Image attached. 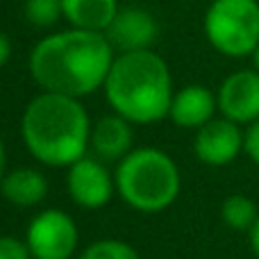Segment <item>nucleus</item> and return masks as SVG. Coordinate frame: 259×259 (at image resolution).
<instances>
[{
  "instance_id": "17",
  "label": "nucleus",
  "mask_w": 259,
  "mask_h": 259,
  "mask_svg": "<svg viewBox=\"0 0 259 259\" xmlns=\"http://www.w3.org/2000/svg\"><path fill=\"white\" fill-rule=\"evenodd\" d=\"M23 14L30 25L53 27L59 18H64V3L62 0H25Z\"/></svg>"
},
{
  "instance_id": "12",
  "label": "nucleus",
  "mask_w": 259,
  "mask_h": 259,
  "mask_svg": "<svg viewBox=\"0 0 259 259\" xmlns=\"http://www.w3.org/2000/svg\"><path fill=\"white\" fill-rule=\"evenodd\" d=\"M132 123L125 121L118 114H107L100 116L98 121L91 125V139H89V150L94 157L103 161H121L127 152H132Z\"/></svg>"
},
{
  "instance_id": "1",
  "label": "nucleus",
  "mask_w": 259,
  "mask_h": 259,
  "mask_svg": "<svg viewBox=\"0 0 259 259\" xmlns=\"http://www.w3.org/2000/svg\"><path fill=\"white\" fill-rule=\"evenodd\" d=\"M116 50L105 32L68 27L48 34L30 53V75L44 91L84 98L105 87Z\"/></svg>"
},
{
  "instance_id": "20",
  "label": "nucleus",
  "mask_w": 259,
  "mask_h": 259,
  "mask_svg": "<svg viewBox=\"0 0 259 259\" xmlns=\"http://www.w3.org/2000/svg\"><path fill=\"white\" fill-rule=\"evenodd\" d=\"M9 57H12V41L5 32H0V68L9 62Z\"/></svg>"
},
{
  "instance_id": "11",
  "label": "nucleus",
  "mask_w": 259,
  "mask_h": 259,
  "mask_svg": "<svg viewBox=\"0 0 259 259\" xmlns=\"http://www.w3.org/2000/svg\"><path fill=\"white\" fill-rule=\"evenodd\" d=\"M219 100L216 94L205 84H187L180 91H175L173 103L168 109V118L178 127L198 130L211 118H216Z\"/></svg>"
},
{
  "instance_id": "13",
  "label": "nucleus",
  "mask_w": 259,
  "mask_h": 259,
  "mask_svg": "<svg viewBox=\"0 0 259 259\" xmlns=\"http://www.w3.org/2000/svg\"><path fill=\"white\" fill-rule=\"evenodd\" d=\"M48 178L32 166L7 170L0 180V193L14 207H36L48 196Z\"/></svg>"
},
{
  "instance_id": "3",
  "label": "nucleus",
  "mask_w": 259,
  "mask_h": 259,
  "mask_svg": "<svg viewBox=\"0 0 259 259\" xmlns=\"http://www.w3.org/2000/svg\"><path fill=\"white\" fill-rule=\"evenodd\" d=\"M103 89L112 112L132 125H152L168 118L175 96L168 64L152 48L118 53Z\"/></svg>"
},
{
  "instance_id": "22",
  "label": "nucleus",
  "mask_w": 259,
  "mask_h": 259,
  "mask_svg": "<svg viewBox=\"0 0 259 259\" xmlns=\"http://www.w3.org/2000/svg\"><path fill=\"white\" fill-rule=\"evenodd\" d=\"M5 173H7V150H5V141L0 137V180L5 178Z\"/></svg>"
},
{
  "instance_id": "21",
  "label": "nucleus",
  "mask_w": 259,
  "mask_h": 259,
  "mask_svg": "<svg viewBox=\"0 0 259 259\" xmlns=\"http://www.w3.org/2000/svg\"><path fill=\"white\" fill-rule=\"evenodd\" d=\"M248 243H250L252 255L259 259V219H257V223L250 228V232H248Z\"/></svg>"
},
{
  "instance_id": "14",
  "label": "nucleus",
  "mask_w": 259,
  "mask_h": 259,
  "mask_svg": "<svg viewBox=\"0 0 259 259\" xmlns=\"http://www.w3.org/2000/svg\"><path fill=\"white\" fill-rule=\"evenodd\" d=\"M64 18L71 27L89 32H107L118 14V0H62Z\"/></svg>"
},
{
  "instance_id": "4",
  "label": "nucleus",
  "mask_w": 259,
  "mask_h": 259,
  "mask_svg": "<svg viewBox=\"0 0 259 259\" xmlns=\"http://www.w3.org/2000/svg\"><path fill=\"white\" fill-rule=\"evenodd\" d=\"M116 193L123 202L141 214H159L178 200L182 175L168 152L141 146L127 152L114 170Z\"/></svg>"
},
{
  "instance_id": "10",
  "label": "nucleus",
  "mask_w": 259,
  "mask_h": 259,
  "mask_svg": "<svg viewBox=\"0 0 259 259\" xmlns=\"http://www.w3.org/2000/svg\"><path fill=\"white\" fill-rule=\"evenodd\" d=\"M159 27L148 9L143 7H123L114 16L112 25L107 27L105 36L109 39L116 53H137L150 50L157 41Z\"/></svg>"
},
{
  "instance_id": "18",
  "label": "nucleus",
  "mask_w": 259,
  "mask_h": 259,
  "mask_svg": "<svg viewBox=\"0 0 259 259\" xmlns=\"http://www.w3.org/2000/svg\"><path fill=\"white\" fill-rule=\"evenodd\" d=\"M0 259H34L27 248L25 239H16L9 237V234H3L0 237Z\"/></svg>"
},
{
  "instance_id": "2",
  "label": "nucleus",
  "mask_w": 259,
  "mask_h": 259,
  "mask_svg": "<svg viewBox=\"0 0 259 259\" xmlns=\"http://www.w3.org/2000/svg\"><path fill=\"white\" fill-rule=\"evenodd\" d=\"M91 125L80 98L41 91L23 109L21 137L39 164L68 168L89 150Z\"/></svg>"
},
{
  "instance_id": "19",
  "label": "nucleus",
  "mask_w": 259,
  "mask_h": 259,
  "mask_svg": "<svg viewBox=\"0 0 259 259\" xmlns=\"http://www.w3.org/2000/svg\"><path fill=\"white\" fill-rule=\"evenodd\" d=\"M243 152L248 155V159L259 168V121L250 123L246 127V146H243Z\"/></svg>"
},
{
  "instance_id": "6",
  "label": "nucleus",
  "mask_w": 259,
  "mask_h": 259,
  "mask_svg": "<svg viewBox=\"0 0 259 259\" xmlns=\"http://www.w3.org/2000/svg\"><path fill=\"white\" fill-rule=\"evenodd\" d=\"M25 243L34 259H71L80 243V230L68 211L50 207L30 221Z\"/></svg>"
},
{
  "instance_id": "8",
  "label": "nucleus",
  "mask_w": 259,
  "mask_h": 259,
  "mask_svg": "<svg viewBox=\"0 0 259 259\" xmlns=\"http://www.w3.org/2000/svg\"><path fill=\"white\" fill-rule=\"evenodd\" d=\"M246 146V130L225 116H216L196 130L193 152L205 166H228L239 159Z\"/></svg>"
},
{
  "instance_id": "9",
  "label": "nucleus",
  "mask_w": 259,
  "mask_h": 259,
  "mask_svg": "<svg viewBox=\"0 0 259 259\" xmlns=\"http://www.w3.org/2000/svg\"><path fill=\"white\" fill-rule=\"evenodd\" d=\"M221 116L239 123L250 125L259 121V71L255 68H241L234 71L221 82L216 91Z\"/></svg>"
},
{
  "instance_id": "7",
  "label": "nucleus",
  "mask_w": 259,
  "mask_h": 259,
  "mask_svg": "<svg viewBox=\"0 0 259 259\" xmlns=\"http://www.w3.org/2000/svg\"><path fill=\"white\" fill-rule=\"evenodd\" d=\"M66 191L82 209H100L116 193V180L98 157H80L66 170Z\"/></svg>"
},
{
  "instance_id": "5",
  "label": "nucleus",
  "mask_w": 259,
  "mask_h": 259,
  "mask_svg": "<svg viewBox=\"0 0 259 259\" xmlns=\"http://www.w3.org/2000/svg\"><path fill=\"white\" fill-rule=\"evenodd\" d=\"M202 32L223 57H250L259 46V0H211Z\"/></svg>"
},
{
  "instance_id": "16",
  "label": "nucleus",
  "mask_w": 259,
  "mask_h": 259,
  "mask_svg": "<svg viewBox=\"0 0 259 259\" xmlns=\"http://www.w3.org/2000/svg\"><path fill=\"white\" fill-rule=\"evenodd\" d=\"M77 259H141L139 250L121 239H98L89 243Z\"/></svg>"
},
{
  "instance_id": "15",
  "label": "nucleus",
  "mask_w": 259,
  "mask_h": 259,
  "mask_svg": "<svg viewBox=\"0 0 259 259\" xmlns=\"http://www.w3.org/2000/svg\"><path fill=\"white\" fill-rule=\"evenodd\" d=\"M259 219V207L252 198L243 193H232L221 205V221L234 232H250V228Z\"/></svg>"
},
{
  "instance_id": "23",
  "label": "nucleus",
  "mask_w": 259,
  "mask_h": 259,
  "mask_svg": "<svg viewBox=\"0 0 259 259\" xmlns=\"http://www.w3.org/2000/svg\"><path fill=\"white\" fill-rule=\"evenodd\" d=\"M250 59H252V68H255V71H259V46L255 48V53L250 55Z\"/></svg>"
}]
</instances>
